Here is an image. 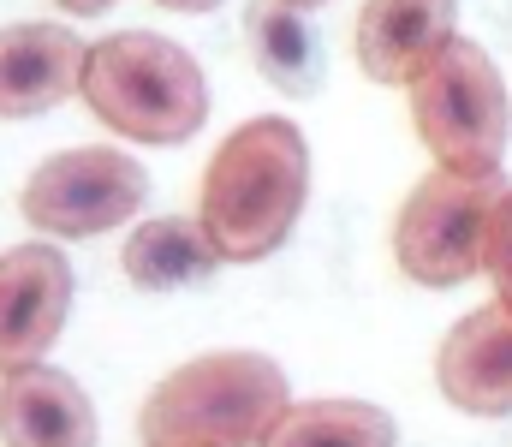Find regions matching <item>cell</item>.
<instances>
[{
  "mask_svg": "<svg viewBox=\"0 0 512 447\" xmlns=\"http://www.w3.org/2000/svg\"><path fill=\"white\" fill-rule=\"evenodd\" d=\"M245 42H251L256 72L286 90V96H316L322 78H328V54H322V36L304 24L298 6L286 0H251L245 6Z\"/></svg>",
  "mask_w": 512,
  "mask_h": 447,
  "instance_id": "obj_12",
  "label": "cell"
},
{
  "mask_svg": "<svg viewBox=\"0 0 512 447\" xmlns=\"http://www.w3.org/2000/svg\"><path fill=\"white\" fill-rule=\"evenodd\" d=\"M501 197H507L501 173H447V167H435L429 179H417V191L393 215L399 275H411L417 287H435V293L483 275L489 221H495Z\"/></svg>",
  "mask_w": 512,
  "mask_h": 447,
  "instance_id": "obj_5",
  "label": "cell"
},
{
  "mask_svg": "<svg viewBox=\"0 0 512 447\" xmlns=\"http://www.w3.org/2000/svg\"><path fill=\"white\" fill-rule=\"evenodd\" d=\"M262 447H393V418L370 400H304L286 406Z\"/></svg>",
  "mask_w": 512,
  "mask_h": 447,
  "instance_id": "obj_14",
  "label": "cell"
},
{
  "mask_svg": "<svg viewBox=\"0 0 512 447\" xmlns=\"http://www.w3.org/2000/svg\"><path fill=\"white\" fill-rule=\"evenodd\" d=\"M286 6H298V12H310V6H328V0H286Z\"/></svg>",
  "mask_w": 512,
  "mask_h": 447,
  "instance_id": "obj_18",
  "label": "cell"
},
{
  "mask_svg": "<svg viewBox=\"0 0 512 447\" xmlns=\"http://www.w3.org/2000/svg\"><path fill=\"white\" fill-rule=\"evenodd\" d=\"M453 42V0H364L358 12V66L370 84L411 90L417 72Z\"/></svg>",
  "mask_w": 512,
  "mask_h": 447,
  "instance_id": "obj_10",
  "label": "cell"
},
{
  "mask_svg": "<svg viewBox=\"0 0 512 447\" xmlns=\"http://www.w3.org/2000/svg\"><path fill=\"white\" fill-rule=\"evenodd\" d=\"M155 6H167V12H209V6H221V0H155Z\"/></svg>",
  "mask_w": 512,
  "mask_h": 447,
  "instance_id": "obj_17",
  "label": "cell"
},
{
  "mask_svg": "<svg viewBox=\"0 0 512 447\" xmlns=\"http://www.w3.org/2000/svg\"><path fill=\"white\" fill-rule=\"evenodd\" d=\"M435 388L471 418H512V310L483 304L459 316L435 352Z\"/></svg>",
  "mask_w": 512,
  "mask_h": 447,
  "instance_id": "obj_8",
  "label": "cell"
},
{
  "mask_svg": "<svg viewBox=\"0 0 512 447\" xmlns=\"http://www.w3.org/2000/svg\"><path fill=\"white\" fill-rule=\"evenodd\" d=\"M483 275L495 281V304H507V310H512V191L501 197V209H495V221H489Z\"/></svg>",
  "mask_w": 512,
  "mask_h": 447,
  "instance_id": "obj_15",
  "label": "cell"
},
{
  "mask_svg": "<svg viewBox=\"0 0 512 447\" xmlns=\"http://www.w3.org/2000/svg\"><path fill=\"white\" fill-rule=\"evenodd\" d=\"M54 6H60V12H72V18H102L114 0H54Z\"/></svg>",
  "mask_w": 512,
  "mask_h": 447,
  "instance_id": "obj_16",
  "label": "cell"
},
{
  "mask_svg": "<svg viewBox=\"0 0 512 447\" xmlns=\"http://www.w3.org/2000/svg\"><path fill=\"white\" fill-rule=\"evenodd\" d=\"M411 96V126L423 149L435 155V167L447 173H501V155L512 138V102L501 84V66L453 36L405 90Z\"/></svg>",
  "mask_w": 512,
  "mask_h": 447,
  "instance_id": "obj_4",
  "label": "cell"
},
{
  "mask_svg": "<svg viewBox=\"0 0 512 447\" xmlns=\"http://www.w3.org/2000/svg\"><path fill=\"white\" fill-rule=\"evenodd\" d=\"M310 197V149L304 132L280 114H256L209 155L197 185V221L221 263H262L274 257Z\"/></svg>",
  "mask_w": 512,
  "mask_h": 447,
  "instance_id": "obj_1",
  "label": "cell"
},
{
  "mask_svg": "<svg viewBox=\"0 0 512 447\" xmlns=\"http://www.w3.org/2000/svg\"><path fill=\"white\" fill-rule=\"evenodd\" d=\"M221 263V251L209 245L203 221H185V215H161V221H143L120 251V269L137 293H179V287H197L209 281Z\"/></svg>",
  "mask_w": 512,
  "mask_h": 447,
  "instance_id": "obj_13",
  "label": "cell"
},
{
  "mask_svg": "<svg viewBox=\"0 0 512 447\" xmlns=\"http://www.w3.org/2000/svg\"><path fill=\"white\" fill-rule=\"evenodd\" d=\"M143 191H149V179L126 149L84 144L66 155H48L24 179L18 209L30 227H42L54 239H96L108 227H126L143 209Z\"/></svg>",
  "mask_w": 512,
  "mask_h": 447,
  "instance_id": "obj_6",
  "label": "cell"
},
{
  "mask_svg": "<svg viewBox=\"0 0 512 447\" xmlns=\"http://www.w3.org/2000/svg\"><path fill=\"white\" fill-rule=\"evenodd\" d=\"M90 114L131 144H185L209 120V84L197 60L155 36V30H120L90 48L84 90Z\"/></svg>",
  "mask_w": 512,
  "mask_h": 447,
  "instance_id": "obj_3",
  "label": "cell"
},
{
  "mask_svg": "<svg viewBox=\"0 0 512 447\" xmlns=\"http://www.w3.org/2000/svg\"><path fill=\"white\" fill-rule=\"evenodd\" d=\"M0 442L6 447H96V406L54 364L12 370V376H0Z\"/></svg>",
  "mask_w": 512,
  "mask_h": 447,
  "instance_id": "obj_11",
  "label": "cell"
},
{
  "mask_svg": "<svg viewBox=\"0 0 512 447\" xmlns=\"http://www.w3.org/2000/svg\"><path fill=\"white\" fill-rule=\"evenodd\" d=\"M286 370L262 352H209L161 376L137 412L143 447H262L286 418Z\"/></svg>",
  "mask_w": 512,
  "mask_h": 447,
  "instance_id": "obj_2",
  "label": "cell"
},
{
  "mask_svg": "<svg viewBox=\"0 0 512 447\" xmlns=\"http://www.w3.org/2000/svg\"><path fill=\"white\" fill-rule=\"evenodd\" d=\"M72 316V263L60 245L0 251V376L42 364Z\"/></svg>",
  "mask_w": 512,
  "mask_h": 447,
  "instance_id": "obj_7",
  "label": "cell"
},
{
  "mask_svg": "<svg viewBox=\"0 0 512 447\" xmlns=\"http://www.w3.org/2000/svg\"><path fill=\"white\" fill-rule=\"evenodd\" d=\"M90 48L66 24H6L0 30V120H30L84 90Z\"/></svg>",
  "mask_w": 512,
  "mask_h": 447,
  "instance_id": "obj_9",
  "label": "cell"
}]
</instances>
